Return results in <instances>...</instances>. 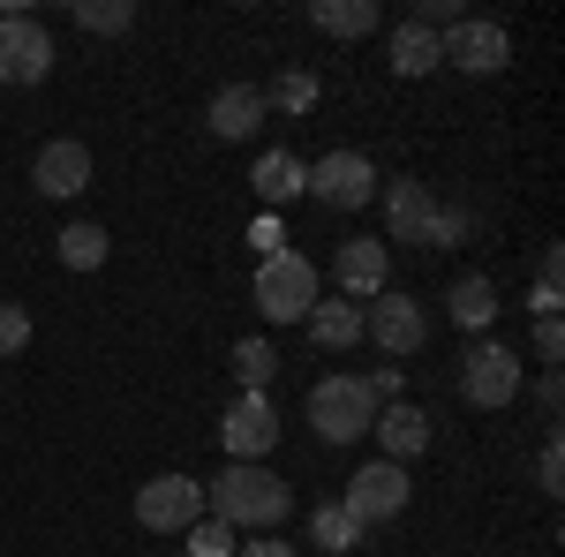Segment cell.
<instances>
[{
	"label": "cell",
	"mask_w": 565,
	"mask_h": 557,
	"mask_svg": "<svg viewBox=\"0 0 565 557\" xmlns=\"http://www.w3.org/2000/svg\"><path fill=\"white\" fill-rule=\"evenodd\" d=\"M204 505H212V519H226L234 535H242V527L279 535V519H287V505H295V490L264 468V460H234V468H218V482H204Z\"/></svg>",
	"instance_id": "1"
},
{
	"label": "cell",
	"mask_w": 565,
	"mask_h": 557,
	"mask_svg": "<svg viewBox=\"0 0 565 557\" xmlns=\"http://www.w3.org/2000/svg\"><path fill=\"white\" fill-rule=\"evenodd\" d=\"M385 218H392V242H415V249H452L468 234V212H445L423 181H392Z\"/></svg>",
	"instance_id": "2"
},
{
	"label": "cell",
	"mask_w": 565,
	"mask_h": 557,
	"mask_svg": "<svg viewBox=\"0 0 565 557\" xmlns=\"http://www.w3.org/2000/svg\"><path fill=\"white\" fill-rule=\"evenodd\" d=\"M370 422H377V399L362 392V377H317L309 385V429L324 444H354V437H370Z\"/></svg>",
	"instance_id": "3"
},
{
	"label": "cell",
	"mask_w": 565,
	"mask_h": 557,
	"mask_svg": "<svg viewBox=\"0 0 565 557\" xmlns=\"http://www.w3.org/2000/svg\"><path fill=\"white\" fill-rule=\"evenodd\" d=\"M257 309L271 324H302L309 309H317V264L295 257V249H279V257L257 264Z\"/></svg>",
	"instance_id": "4"
},
{
	"label": "cell",
	"mask_w": 565,
	"mask_h": 557,
	"mask_svg": "<svg viewBox=\"0 0 565 557\" xmlns=\"http://www.w3.org/2000/svg\"><path fill=\"white\" fill-rule=\"evenodd\" d=\"M53 76V39L31 8H0V84H45Z\"/></svg>",
	"instance_id": "5"
},
{
	"label": "cell",
	"mask_w": 565,
	"mask_h": 557,
	"mask_svg": "<svg viewBox=\"0 0 565 557\" xmlns=\"http://www.w3.org/2000/svg\"><path fill=\"white\" fill-rule=\"evenodd\" d=\"M340 513L354 527H385V519L407 513V468H392V460H370V468L348 474V497H340Z\"/></svg>",
	"instance_id": "6"
},
{
	"label": "cell",
	"mask_w": 565,
	"mask_h": 557,
	"mask_svg": "<svg viewBox=\"0 0 565 557\" xmlns=\"http://www.w3.org/2000/svg\"><path fill=\"white\" fill-rule=\"evenodd\" d=\"M302 196L332 204V212H362V204L377 196V167H370L362 151H332V159L302 167Z\"/></svg>",
	"instance_id": "7"
},
{
	"label": "cell",
	"mask_w": 565,
	"mask_h": 557,
	"mask_svg": "<svg viewBox=\"0 0 565 557\" xmlns=\"http://www.w3.org/2000/svg\"><path fill=\"white\" fill-rule=\"evenodd\" d=\"M513 61V39L498 31V23H476V15H460L445 39H437V68H460V76H498Z\"/></svg>",
	"instance_id": "8"
},
{
	"label": "cell",
	"mask_w": 565,
	"mask_h": 557,
	"mask_svg": "<svg viewBox=\"0 0 565 557\" xmlns=\"http://www.w3.org/2000/svg\"><path fill=\"white\" fill-rule=\"evenodd\" d=\"M136 519H143L151 535H189V527L204 519V482H189V474L143 482V490H136Z\"/></svg>",
	"instance_id": "9"
},
{
	"label": "cell",
	"mask_w": 565,
	"mask_h": 557,
	"mask_svg": "<svg viewBox=\"0 0 565 557\" xmlns=\"http://www.w3.org/2000/svg\"><path fill=\"white\" fill-rule=\"evenodd\" d=\"M362 340H377L399 362V354H415V346L430 340V317H423V301L415 294H377V301H362Z\"/></svg>",
	"instance_id": "10"
},
{
	"label": "cell",
	"mask_w": 565,
	"mask_h": 557,
	"mask_svg": "<svg viewBox=\"0 0 565 557\" xmlns=\"http://www.w3.org/2000/svg\"><path fill=\"white\" fill-rule=\"evenodd\" d=\"M460 392H468V407H505L521 392V354L498 340H476L460 362Z\"/></svg>",
	"instance_id": "11"
},
{
	"label": "cell",
	"mask_w": 565,
	"mask_h": 557,
	"mask_svg": "<svg viewBox=\"0 0 565 557\" xmlns=\"http://www.w3.org/2000/svg\"><path fill=\"white\" fill-rule=\"evenodd\" d=\"M218 444H226L234 460H264V452L279 444V399H271V392H242V399L226 407V422H218Z\"/></svg>",
	"instance_id": "12"
},
{
	"label": "cell",
	"mask_w": 565,
	"mask_h": 557,
	"mask_svg": "<svg viewBox=\"0 0 565 557\" xmlns=\"http://www.w3.org/2000/svg\"><path fill=\"white\" fill-rule=\"evenodd\" d=\"M332 279H340V294H348V301H377V294L392 287L385 242H340V257H332Z\"/></svg>",
	"instance_id": "13"
},
{
	"label": "cell",
	"mask_w": 565,
	"mask_h": 557,
	"mask_svg": "<svg viewBox=\"0 0 565 557\" xmlns=\"http://www.w3.org/2000/svg\"><path fill=\"white\" fill-rule=\"evenodd\" d=\"M31 181H39V196H76V189H90V151L76 143V136H61V143L39 151Z\"/></svg>",
	"instance_id": "14"
},
{
	"label": "cell",
	"mask_w": 565,
	"mask_h": 557,
	"mask_svg": "<svg viewBox=\"0 0 565 557\" xmlns=\"http://www.w3.org/2000/svg\"><path fill=\"white\" fill-rule=\"evenodd\" d=\"M377 444H385V460L392 468H407V460H415V452H423V444H430V415H423V407H407V399H392V407H377Z\"/></svg>",
	"instance_id": "15"
},
{
	"label": "cell",
	"mask_w": 565,
	"mask_h": 557,
	"mask_svg": "<svg viewBox=\"0 0 565 557\" xmlns=\"http://www.w3.org/2000/svg\"><path fill=\"white\" fill-rule=\"evenodd\" d=\"M264 114H271V106H264L257 84H226L212 98V136H218V143H242V136L264 129Z\"/></svg>",
	"instance_id": "16"
},
{
	"label": "cell",
	"mask_w": 565,
	"mask_h": 557,
	"mask_svg": "<svg viewBox=\"0 0 565 557\" xmlns=\"http://www.w3.org/2000/svg\"><path fill=\"white\" fill-rule=\"evenodd\" d=\"M302 324H309V340L324 346V354H348V346L362 340V301H348V294L324 301V294H317V309H309Z\"/></svg>",
	"instance_id": "17"
},
{
	"label": "cell",
	"mask_w": 565,
	"mask_h": 557,
	"mask_svg": "<svg viewBox=\"0 0 565 557\" xmlns=\"http://www.w3.org/2000/svg\"><path fill=\"white\" fill-rule=\"evenodd\" d=\"M445 309H452V324H460V332H490V317H498V287H490L482 271H468V279H452Z\"/></svg>",
	"instance_id": "18"
},
{
	"label": "cell",
	"mask_w": 565,
	"mask_h": 557,
	"mask_svg": "<svg viewBox=\"0 0 565 557\" xmlns=\"http://www.w3.org/2000/svg\"><path fill=\"white\" fill-rule=\"evenodd\" d=\"M249 189H257L264 204H295L302 196V159L295 151H264L257 167H249Z\"/></svg>",
	"instance_id": "19"
},
{
	"label": "cell",
	"mask_w": 565,
	"mask_h": 557,
	"mask_svg": "<svg viewBox=\"0 0 565 557\" xmlns=\"http://www.w3.org/2000/svg\"><path fill=\"white\" fill-rule=\"evenodd\" d=\"M309 23H317L324 39H370V31H377V0H317Z\"/></svg>",
	"instance_id": "20"
},
{
	"label": "cell",
	"mask_w": 565,
	"mask_h": 557,
	"mask_svg": "<svg viewBox=\"0 0 565 557\" xmlns=\"http://www.w3.org/2000/svg\"><path fill=\"white\" fill-rule=\"evenodd\" d=\"M136 23V0H76V31H90V39H121Z\"/></svg>",
	"instance_id": "21"
},
{
	"label": "cell",
	"mask_w": 565,
	"mask_h": 557,
	"mask_svg": "<svg viewBox=\"0 0 565 557\" xmlns=\"http://www.w3.org/2000/svg\"><path fill=\"white\" fill-rule=\"evenodd\" d=\"M234 377H242V392H271V377H279V346L271 340H242L234 346Z\"/></svg>",
	"instance_id": "22"
},
{
	"label": "cell",
	"mask_w": 565,
	"mask_h": 557,
	"mask_svg": "<svg viewBox=\"0 0 565 557\" xmlns=\"http://www.w3.org/2000/svg\"><path fill=\"white\" fill-rule=\"evenodd\" d=\"M430 68H437V39L415 31V23H399V39H392V76H430Z\"/></svg>",
	"instance_id": "23"
},
{
	"label": "cell",
	"mask_w": 565,
	"mask_h": 557,
	"mask_svg": "<svg viewBox=\"0 0 565 557\" xmlns=\"http://www.w3.org/2000/svg\"><path fill=\"white\" fill-rule=\"evenodd\" d=\"M61 264H68V271H98V264H106V234H98L90 218H76V226L61 234Z\"/></svg>",
	"instance_id": "24"
},
{
	"label": "cell",
	"mask_w": 565,
	"mask_h": 557,
	"mask_svg": "<svg viewBox=\"0 0 565 557\" xmlns=\"http://www.w3.org/2000/svg\"><path fill=\"white\" fill-rule=\"evenodd\" d=\"M309 543H324L332 557H348L354 543H362V527H354L340 505H317V519H309Z\"/></svg>",
	"instance_id": "25"
},
{
	"label": "cell",
	"mask_w": 565,
	"mask_h": 557,
	"mask_svg": "<svg viewBox=\"0 0 565 557\" xmlns=\"http://www.w3.org/2000/svg\"><path fill=\"white\" fill-rule=\"evenodd\" d=\"M264 106H287V114H309V106H317V76H309V68H287L279 84L264 90Z\"/></svg>",
	"instance_id": "26"
},
{
	"label": "cell",
	"mask_w": 565,
	"mask_h": 557,
	"mask_svg": "<svg viewBox=\"0 0 565 557\" xmlns=\"http://www.w3.org/2000/svg\"><path fill=\"white\" fill-rule=\"evenodd\" d=\"M234 550H242V543H234V527L204 513L196 527H189V550H181V557H234Z\"/></svg>",
	"instance_id": "27"
},
{
	"label": "cell",
	"mask_w": 565,
	"mask_h": 557,
	"mask_svg": "<svg viewBox=\"0 0 565 557\" xmlns=\"http://www.w3.org/2000/svg\"><path fill=\"white\" fill-rule=\"evenodd\" d=\"M362 392H370V399H377V407H392V399H399V392H407V369H399V362H377V369H370V377H362Z\"/></svg>",
	"instance_id": "28"
},
{
	"label": "cell",
	"mask_w": 565,
	"mask_h": 557,
	"mask_svg": "<svg viewBox=\"0 0 565 557\" xmlns=\"http://www.w3.org/2000/svg\"><path fill=\"white\" fill-rule=\"evenodd\" d=\"M15 346H31V317L15 301H0V354H15Z\"/></svg>",
	"instance_id": "29"
},
{
	"label": "cell",
	"mask_w": 565,
	"mask_h": 557,
	"mask_svg": "<svg viewBox=\"0 0 565 557\" xmlns=\"http://www.w3.org/2000/svg\"><path fill=\"white\" fill-rule=\"evenodd\" d=\"M535 482H543L551 497H558V490H565V452H558V437H551V444L535 452Z\"/></svg>",
	"instance_id": "30"
},
{
	"label": "cell",
	"mask_w": 565,
	"mask_h": 557,
	"mask_svg": "<svg viewBox=\"0 0 565 557\" xmlns=\"http://www.w3.org/2000/svg\"><path fill=\"white\" fill-rule=\"evenodd\" d=\"M535 354L558 369V354H565V324H558V317H543V324H535Z\"/></svg>",
	"instance_id": "31"
},
{
	"label": "cell",
	"mask_w": 565,
	"mask_h": 557,
	"mask_svg": "<svg viewBox=\"0 0 565 557\" xmlns=\"http://www.w3.org/2000/svg\"><path fill=\"white\" fill-rule=\"evenodd\" d=\"M249 242H257L264 257H279V242H287V226H279V218H257V234H249Z\"/></svg>",
	"instance_id": "32"
},
{
	"label": "cell",
	"mask_w": 565,
	"mask_h": 557,
	"mask_svg": "<svg viewBox=\"0 0 565 557\" xmlns=\"http://www.w3.org/2000/svg\"><path fill=\"white\" fill-rule=\"evenodd\" d=\"M535 399H543V415H558V399H565V377H558V369H543V392H535Z\"/></svg>",
	"instance_id": "33"
},
{
	"label": "cell",
	"mask_w": 565,
	"mask_h": 557,
	"mask_svg": "<svg viewBox=\"0 0 565 557\" xmlns=\"http://www.w3.org/2000/svg\"><path fill=\"white\" fill-rule=\"evenodd\" d=\"M234 557H295V543H279V535H271V543H242Z\"/></svg>",
	"instance_id": "34"
},
{
	"label": "cell",
	"mask_w": 565,
	"mask_h": 557,
	"mask_svg": "<svg viewBox=\"0 0 565 557\" xmlns=\"http://www.w3.org/2000/svg\"><path fill=\"white\" fill-rule=\"evenodd\" d=\"M174 557H181V550H174Z\"/></svg>",
	"instance_id": "35"
}]
</instances>
